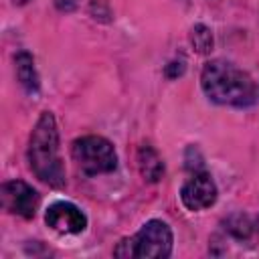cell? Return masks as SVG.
Masks as SVG:
<instances>
[{
	"label": "cell",
	"instance_id": "obj_1",
	"mask_svg": "<svg viewBox=\"0 0 259 259\" xmlns=\"http://www.w3.org/2000/svg\"><path fill=\"white\" fill-rule=\"evenodd\" d=\"M200 87L210 101L229 107H249L259 95L251 75L225 59H212L202 67Z\"/></svg>",
	"mask_w": 259,
	"mask_h": 259
},
{
	"label": "cell",
	"instance_id": "obj_2",
	"mask_svg": "<svg viewBox=\"0 0 259 259\" xmlns=\"http://www.w3.org/2000/svg\"><path fill=\"white\" fill-rule=\"evenodd\" d=\"M26 156L30 170L40 182L53 188H63L67 184V172L59 152V127L51 111H42L36 119L30 132Z\"/></svg>",
	"mask_w": 259,
	"mask_h": 259
},
{
	"label": "cell",
	"instance_id": "obj_3",
	"mask_svg": "<svg viewBox=\"0 0 259 259\" xmlns=\"http://www.w3.org/2000/svg\"><path fill=\"white\" fill-rule=\"evenodd\" d=\"M172 245H174V237H172L168 223H164L160 219H152V221L144 223L136 235L121 239L117 243V247L113 249V255L125 257V259H130V257L164 259V257H170Z\"/></svg>",
	"mask_w": 259,
	"mask_h": 259
},
{
	"label": "cell",
	"instance_id": "obj_4",
	"mask_svg": "<svg viewBox=\"0 0 259 259\" xmlns=\"http://www.w3.org/2000/svg\"><path fill=\"white\" fill-rule=\"evenodd\" d=\"M71 156L87 176L109 174L117 168V154L109 140L101 136L77 138L71 146Z\"/></svg>",
	"mask_w": 259,
	"mask_h": 259
},
{
	"label": "cell",
	"instance_id": "obj_5",
	"mask_svg": "<svg viewBox=\"0 0 259 259\" xmlns=\"http://www.w3.org/2000/svg\"><path fill=\"white\" fill-rule=\"evenodd\" d=\"M217 196H219L217 184L204 168L202 170H192V176L180 188V200L192 212L210 208L217 202Z\"/></svg>",
	"mask_w": 259,
	"mask_h": 259
},
{
	"label": "cell",
	"instance_id": "obj_6",
	"mask_svg": "<svg viewBox=\"0 0 259 259\" xmlns=\"http://www.w3.org/2000/svg\"><path fill=\"white\" fill-rule=\"evenodd\" d=\"M2 208L10 214H18L22 219H32L36 214L40 194L22 180H8L0 188Z\"/></svg>",
	"mask_w": 259,
	"mask_h": 259
},
{
	"label": "cell",
	"instance_id": "obj_7",
	"mask_svg": "<svg viewBox=\"0 0 259 259\" xmlns=\"http://www.w3.org/2000/svg\"><path fill=\"white\" fill-rule=\"evenodd\" d=\"M45 223L57 231V233H65V235H79L87 229V217L85 212L69 202V200H57L53 202L47 212H45Z\"/></svg>",
	"mask_w": 259,
	"mask_h": 259
},
{
	"label": "cell",
	"instance_id": "obj_8",
	"mask_svg": "<svg viewBox=\"0 0 259 259\" xmlns=\"http://www.w3.org/2000/svg\"><path fill=\"white\" fill-rule=\"evenodd\" d=\"M138 168L148 182H158L164 176V162L152 146H142L138 150Z\"/></svg>",
	"mask_w": 259,
	"mask_h": 259
},
{
	"label": "cell",
	"instance_id": "obj_9",
	"mask_svg": "<svg viewBox=\"0 0 259 259\" xmlns=\"http://www.w3.org/2000/svg\"><path fill=\"white\" fill-rule=\"evenodd\" d=\"M16 77L28 93H38V75L34 69V61L24 51L16 55Z\"/></svg>",
	"mask_w": 259,
	"mask_h": 259
},
{
	"label": "cell",
	"instance_id": "obj_10",
	"mask_svg": "<svg viewBox=\"0 0 259 259\" xmlns=\"http://www.w3.org/2000/svg\"><path fill=\"white\" fill-rule=\"evenodd\" d=\"M235 239H239V241H243V239H249L251 237V233H253V225H251V221L245 217V214H235V217H231L229 221H227V227H225Z\"/></svg>",
	"mask_w": 259,
	"mask_h": 259
},
{
	"label": "cell",
	"instance_id": "obj_11",
	"mask_svg": "<svg viewBox=\"0 0 259 259\" xmlns=\"http://www.w3.org/2000/svg\"><path fill=\"white\" fill-rule=\"evenodd\" d=\"M190 42L198 53H208L212 51V32L204 24H196L190 32Z\"/></svg>",
	"mask_w": 259,
	"mask_h": 259
}]
</instances>
